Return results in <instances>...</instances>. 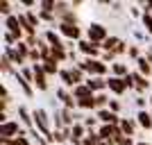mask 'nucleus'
Here are the masks:
<instances>
[{
  "instance_id": "nucleus-1",
  "label": "nucleus",
  "mask_w": 152,
  "mask_h": 145,
  "mask_svg": "<svg viewBox=\"0 0 152 145\" xmlns=\"http://www.w3.org/2000/svg\"><path fill=\"white\" fill-rule=\"evenodd\" d=\"M32 118H34V129H37L45 141L52 143V125H50V116L45 114V109H34L32 111Z\"/></svg>"
},
{
  "instance_id": "nucleus-2",
  "label": "nucleus",
  "mask_w": 152,
  "mask_h": 145,
  "mask_svg": "<svg viewBox=\"0 0 152 145\" xmlns=\"http://www.w3.org/2000/svg\"><path fill=\"white\" fill-rule=\"evenodd\" d=\"M86 39L95 45H102L109 39V32H107V27L100 25V23H91V25L86 27Z\"/></svg>"
},
{
  "instance_id": "nucleus-3",
  "label": "nucleus",
  "mask_w": 152,
  "mask_h": 145,
  "mask_svg": "<svg viewBox=\"0 0 152 145\" xmlns=\"http://www.w3.org/2000/svg\"><path fill=\"white\" fill-rule=\"evenodd\" d=\"M25 127L20 125V120H7L5 125H0V138H16L23 134Z\"/></svg>"
},
{
  "instance_id": "nucleus-4",
  "label": "nucleus",
  "mask_w": 152,
  "mask_h": 145,
  "mask_svg": "<svg viewBox=\"0 0 152 145\" xmlns=\"http://www.w3.org/2000/svg\"><path fill=\"white\" fill-rule=\"evenodd\" d=\"M77 50L82 52L84 57H89V59H100V55H102V48L100 45H95V43H91L89 39H82V41H77Z\"/></svg>"
},
{
  "instance_id": "nucleus-5",
  "label": "nucleus",
  "mask_w": 152,
  "mask_h": 145,
  "mask_svg": "<svg viewBox=\"0 0 152 145\" xmlns=\"http://www.w3.org/2000/svg\"><path fill=\"white\" fill-rule=\"evenodd\" d=\"M57 32L61 34V36H66L70 43H73V41H82V27H80V25H66V23H59Z\"/></svg>"
},
{
  "instance_id": "nucleus-6",
  "label": "nucleus",
  "mask_w": 152,
  "mask_h": 145,
  "mask_svg": "<svg viewBox=\"0 0 152 145\" xmlns=\"http://www.w3.org/2000/svg\"><path fill=\"white\" fill-rule=\"evenodd\" d=\"M107 88H109L114 95H125L127 91H129V88H127V84H125V79H123V77H114V75L107 77Z\"/></svg>"
},
{
  "instance_id": "nucleus-7",
  "label": "nucleus",
  "mask_w": 152,
  "mask_h": 145,
  "mask_svg": "<svg viewBox=\"0 0 152 145\" xmlns=\"http://www.w3.org/2000/svg\"><path fill=\"white\" fill-rule=\"evenodd\" d=\"M95 116H98V120H100V125H121V116L114 114L111 109H98L95 111Z\"/></svg>"
},
{
  "instance_id": "nucleus-8",
  "label": "nucleus",
  "mask_w": 152,
  "mask_h": 145,
  "mask_svg": "<svg viewBox=\"0 0 152 145\" xmlns=\"http://www.w3.org/2000/svg\"><path fill=\"white\" fill-rule=\"evenodd\" d=\"M32 70H34V86L39 91H48V75L41 63H32Z\"/></svg>"
},
{
  "instance_id": "nucleus-9",
  "label": "nucleus",
  "mask_w": 152,
  "mask_h": 145,
  "mask_svg": "<svg viewBox=\"0 0 152 145\" xmlns=\"http://www.w3.org/2000/svg\"><path fill=\"white\" fill-rule=\"evenodd\" d=\"M86 127L84 122H75V125L70 127V145H82V141L86 138Z\"/></svg>"
},
{
  "instance_id": "nucleus-10",
  "label": "nucleus",
  "mask_w": 152,
  "mask_h": 145,
  "mask_svg": "<svg viewBox=\"0 0 152 145\" xmlns=\"http://www.w3.org/2000/svg\"><path fill=\"white\" fill-rule=\"evenodd\" d=\"M55 95H57V100L64 102V107H66V109H70V111H73V109H77V100H75V95L70 93L68 88H64V86L57 88V93H55Z\"/></svg>"
},
{
  "instance_id": "nucleus-11",
  "label": "nucleus",
  "mask_w": 152,
  "mask_h": 145,
  "mask_svg": "<svg viewBox=\"0 0 152 145\" xmlns=\"http://www.w3.org/2000/svg\"><path fill=\"white\" fill-rule=\"evenodd\" d=\"M5 32H12V34H18V36H25L23 30H20V20H18V14H12L5 18Z\"/></svg>"
},
{
  "instance_id": "nucleus-12",
  "label": "nucleus",
  "mask_w": 152,
  "mask_h": 145,
  "mask_svg": "<svg viewBox=\"0 0 152 145\" xmlns=\"http://www.w3.org/2000/svg\"><path fill=\"white\" fill-rule=\"evenodd\" d=\"M86 86H89L93 93H104V88H107V79H104V77L89 75V77H86Z\"/></svg>"
},
{
  "instance_id": "nucleus-13",
  "label": "nucleus",
  "mask_w": 152,
  "mask_h": 145,
  "mask_svg": "<svg viewBox=\"0 0 152 145\" xmlns=\"http://www.w3.org/2000/svg\"><path fill=\"white\" fill-rule=\"evenodd\" d=\"M132 75H134V91H136L139 95H143L148 88H150V79H148V77H143L139 70H136V73H132Z\"/></svg>"
},
{
  "instance_id": "nucleus-14",
  "label": "nucleus",
  "mask_w": 152,
  "mask_h": 145,
  "mask_svg": "<svg viewBox=\"0 0 152 145\" xmlns=\"http://www.w3.org/2000/svg\"><path fill=\"white\" fill-rule=\"evenodd\" d=\"M43 39L48 41V45H50V48H66V43L61 41V34H59L57 30H48V32L43 34Z\"/></svg>"
},
{
  "instance_id": "nucleus-15",
  "label": "nucleus",
  "mask_w": 152,
  "mask_h": 145,
  "mask_svg": "<svg viewBox=\"0 0 152 145\" xmlns=\"http://www.w3.org/2000/svg\"><path fill=\"white\" fill-rule=\"evenodd\" d=\"M16 111H18V120H20V125L25 127V129H34V118H32V114L30 111H27V107H18L16 109Z\"/></svg>"
},
{
  "instance_id": "nucleus-16",
  "label": "nucleus",
  "mask_w": 152,
  "mask_h": 145,
  "mask_svg": "<svg viewBox=\"0 0 152 145\" xmlns=\"http://www.w3.org/2000/svg\"><path fill=\"white\" fill-rule=\"evenodd\" d=\"M109 73V66L102 59H91V75H95V77H104Z\"/></svg>"
},
{
  "instance_id": "nucleus-17",
  "label": "nucleus",
  "mask_w": 152,
  "mask_h": 145,
  "mask_svg": "<svg viewBox=\"0 0 152 145\" xmlns=\"http://www.w3.org/2000/svg\"><path fill=\"white\" fill-rule=\"evenodd\" d=\"M136 125H139L136 120H132V118H123L118 127H121V132L125 134L127 138H132V136H134V132H136Z\"/></svg>"
},
{
  "instance_id": "nucleus-18",
  "label": "nucleus",
  "mask_w": 152,
  "mask_h": 145,
  "mask_svg": "<svg viewBox=\"0 0 152 145\" xmlns=\"http://www.w3.org/2000/svg\"><path fill=\"white\" fill-rule=\"evenodd\" d=\"M136 122H139V127H143V129H152V114L145 111V109H139Z\"/></svg>"
},
{
  "instance_id": "nucleus-19",
  "label": "nucleus",
  "mask_w": 152,
  "mask_h": 145,
  "mask_svg": "<svg viewBox=\"0 0 152 145\" xmlns=\"http://www.w3.org/2000/svg\"><path fill=\"white\" fill-rule=\"evenodd\" d=\"M59 79L64 82V88H68V91L75 88V79H73V70L70 68H61L59 70Z\"/></svg>"
},
{
  "instance_id": "nucleus-20",
  "label": "nucleus",
  "mask_w": 152,
  "mask_h": 145,
  "mask_svg": "<svg viewBox=\"0 0 152 145\" xmlns=\"http://www.w3.org/2000/svg\"><path fill=\"white\" fill-rule=\"evenodd\" d=\"M41 66H43V70H45V75H48V77H55V75H59V70H61V68H59V63L57 61H55V59H43V61H41Z\"/></svg>"
},
{
  "instance_id": "nucleus-21",
  "label": "nucleus",
  "mask_w": 152,
  "mask_h": 145,
  "mask_svg": "<svg viewBox=\"0 0 152 145\" xmlns=\"http://www.w3.org/2000/svg\"><path fill=\"white\" fill-rule=\"evenodd\" d=\"M118 125H100L98 127V138L100 141H111L114 138V132Z\"/></svg>"
},
{
  "instance_id": "nucleus-22",
  "label": "nucleus",
  "mask_w": 152,
  "mask_h": 145,
  "mask_svg": "<svg viewBox=\"0 0 152 145\" xmlns=\"http://www.w3.org/2000/svg\"><path fill=\"white\" fill-rule=\"evenodd\" d=\"M18 20H20V30H23L25 36H37V27L25 18V14H18Z\"/></svg>"
},
{
  "instance_id": "nucleus-23",
  "label": "nucleus",
  "mask_w": 152,
  "mask_h": 145,
  "mask_svg": "<svg viewBox=\"0 0 152 145\" xmlns=\"http://www.w3.org/2000/svg\"><path fill=\"white\" fill-rule=\"evenodd\" d=\"M70 143V127H61V129H55L52 134V143Z\"/></svg>"
},
{
  "instance_id": "nucleus-24",
  "label": "nucleus",
  "mask_w": 152,
  "mask_h": 145,
  "mask_svg": "<svg viewBox=\"0 0 152 145\" xmlns=\"http://www.w3.org/2000/svg\"><path fill=\"white\" fill-rule=\"evenodd\" d=\"M14 79H16V84H18L20 88H23V93L27 95V98H32V95H34V91H32V84L27 82L25 77L20 75V73H16V75H14Z\"/></svg>"
},
{
  "instance_id": "nucleus-25",
  "label": "nucleus",
  "mask_w": 152,
  "mask_h": 145,
  "mask_svg": "<svg viewBox=\"0 0 152 145\" xmlns=\"http://www.w3.org/2000/svg\"><path fill=\"white\" fill-rule=\"evenodd\" d=\"M70 93L75 95V100H82V98H91V95H95L93 91L86 86V84H80V86H75L73 91H70Z\"/></svg>"
},
{
  "instance_id": "nucleus-26",
  "label": "nucleus",
  "mask_w": 152,
  "mask_h": 145,
  "mask_svg": "<svg viewBox=\"0 0 152 145\" xmlns=\"http://www.w3.org/2000/svg\"><path fill=\"white\" fill-rule=\"evenodd\" d=\"M77 109H84V111H93V109H98V104H95V95L77 100Z\"/></svg>"
},
{
  "instance_id": "nucleus-27",
  "label": "nucleus",
  "mask_w": 152,
  "mask_h": 145,
  "mask_svg": "<svg viewBox=\"0 0 152 145\" xmlns=\"http://www.w3.org/2000/svg\"><path fill=\"white\" fill-rule=\"evenodd\" d=\"M111 73H114V77H127L132 70L127 68L123 61H116V63H111Z\"/></svg>"
},
{
  "instance_id": "nucleus-28",
  "label": "nucleus",
  "mask_w": 152,
  "mask_h": 145,
  "mask_svg": "<svg viewBox=\"0 0 152 145\" xmlns=\"http://www.w3.org/2000/svg\"><path fill=\"white\" fill-rule=\"evenodd\" d=\"M50 57L55 59L57 63H61V61H66V59H70V52L66 50V48H52Z\"/></svg>"
},
{
  "instance_id": "nucleus-29",
  "label": "nucleus",
  "mask_w": 152,
  "mask_h": 145,
  "mask_svg": "<svg viewBox=\"0 0 152 145\" xmlns=\"http://www.w3.org/2000/svg\"><path fill=\"white\" fill-rule=\"evenodd\" d=\"M136 68H139V73H141L143 77H150V75H152V63L148 61L145 57H141L139 61H136Z\"/></svg>"
},
{
  "instance_id": "nucleus-30",
  "label": "nucleus",
  "mask_w": 152,
  "mask_h": 145,
  "mask_svg": "<svg viewBox=\"0 0 152 145\" xmlns=\"http://www.w3.org/2000/svg\"><path fill=\"white\" fill-rule=\"evenodd\" d=\"M121 41H123L121 36H109L107 41L100 45V48H102V52H114L116 48H118V43H121Z\"/></svg>"
},
{
  "instance_id": "nucleus-31",
  "label": "nucleus",
  "mask_w": 152,
  "mask_h": 145,
  "mask_svg": "<svg viewBox=\"0 0 152 145\" xmlns=\"http://www.w3.org/2000/svg\"><path fill=\"white\" fill-rule=\"evenodd\" d=\"M0 70H2V73H5V75H16V73H18V70L14 68V63L9 61V59H7L5 55H2V57H0Z\"/></svg>"
},
{
  "instance_id": "nucleus-32",
  "label": "nucleus",
  "mask_w": 152,
  "mask_h": 145,
  "mask_svg": "<svg viewBox=\"0 0 152 145\" xmlns=\"http://www.w3.org/2000/svg\"><path fill=\"white\" fill-rule=\"evenodd\" d=\"M68 12H70V5H68V2L57 0V5H55V16H57V18H61V16H66Z\"/></svg>"
},
{
  "instance_id": "nucleus-33",
  "label": "nucleus",
  "mask_w": 152,
  "mask_h": 145,
  "mask_svg": "<svg viewBox=\"0 0 152 145\" xmlns=\"http://www.w3.org/2000/svg\"><path fill=\"white\" fill-rule=\"evenodd\" d=\"M59 23H66V25H80V18H77V14L70 9L66 16H61V18H59Z\"/></svg>"
},
{
  "instance_id": "nucleus-34",
  "label": "nucleus",
  "mask_w": 152,
  "mask_h": 145,
  "mask_svg": "<svg viewBox=\"0 0 152 145\" xmlns=\"http://www.w3.org/2000/svg\"><path fill=\"white\" fill-rule=\"evenodd\" d=\"M98 122H100V120H98V116H86V118H84V127H86V132H95V127H100L98 125Z\"/></svg>"
},
{
  "instance_id": "nucleus-35",
  "label": "nucleus",
  "mask_w": 152,
  "mask_h": 145,
  "mask_svg": "<svg viewBox=\"0 0 152 145\" xmlns=\"http://www.w3.org/2000/svg\"><path fill=\"white\" fill-rule=\"evenodd\" d=\"M61 120H64V125H66V127H73V125H75V122H73L75 116H73V111L66 109V107H61Z\"/></svg>"
},
{
  "instance_id": "nucleus-36",
  "label": "nucleus",
  "mask_w": 152,
  "mask_h": 145,
  "mask_svg": "<svg viewBox=\"0 0 152 145\" xmlns=\"http://www.w3.org/2000/svg\"><path fill=\"white\" fill-rule=\"evenodd\" d=\"M55 5H57V0H41L39 2V12H52L55 14Z\"/></svg>"
},
{
  "instance_id": "nucleus-37",
  "label": "nucleus",
  "mask_w": 152,
  "mask_h": 145,
  "mask_svg": "<svg viewBox=\"0 0 152 145\" xmlns=\"http://www.w3.org/2000/svg\"><path fill=\"white\" fill-rule=\"evenodd\" d=\"M95 104H98V109L109 107V95L107 93H95Z\"/></svg>"
},
{
  "instance_id": "nucleus-38",
  "label": "nucleus",
  "mask_w": 152,
  "mask_h": 145,
  "mask_svg": "<svg viewBox=\"0 0 152 145\" xmlns=\"http://www.w3.org/2000/svg\"><path fill=\"white\" fill-rule=\"evenodd\" d=\"M18 73L25 77L30 84H34V70H32V66H23V68H18Z\"/></svg>"
},
{
  "instance_id": "nucleus-39",
  "label": "nucleus",
  "mask_w": 152,
  "mask_h": 145,
  "mask_svg": "<svg viewBox=\"0 0 152 145\" xmlns=\"http://www.w3.org/2000/svg\"><path fill=\"white\" fill-rule=\"evenodd\" d=\"M27 61H32V63H41V50H39V48H32V50H30V57H27Z\"/></svg>"
},
{
  "instance_id": "nucleus-40",
  "label": "nucleus",
  "mask_w": 152,
  "mask_h": 145,
  "mask_svg": "<svg viewBox=\"0 0 152 145\" xmlns=\"http://www.w3.org/2000/svg\"><path fill=\"white\" fill-rule=\"evenodd\" d=\"M141 23H143V27L152 34V14H141Z\"/></svg>"
},
{
  "instance_id": "nucleus-41",
  "label": "nucleus",
  "mask_w": 152,
  "mask_h": 145,
  "mask_svg": "<svg viewBox=\"0 0 152 145\" xmlns=\"http://www.w3.org/2000/svg\"><path fill=\"white\" fill-rule=\"evenodd\" d=\"M77 68L82 70V73H89V75H91V59H89V57H84L82 61L77 63Z\"/></svg>"
},
{
  "instance_id": "nucleus-42",
  "label": "nucleus",
  "mask_w": 152,
  "mask_h": 145,
  "mask_svg": "<svg viewBox=\"0 0 152 145\" xmlns=\"http://www.w3.org/2000/svg\"><path fill=\"white\" fill-rule=\"evenodd\" d=\"M25 18L30 20L34 27H39V23H41V18H39V12H37V14H34V12H25Z\"/></svg>"
},
{
  "instance_id": "nucleus-43",
  "label": "nucleus",
  "mask_w": 152,
  "mask_h": 145,
  "mask_svg": "<svg viewBox=\"0 0 152 145\" xmlns=\"http://www.w3.org/2000/svg\"><path fill=\"white\" fill-rule=\"evenodd\" d=\"M127 52H129V57H132V59H136V61H139V59L143 57V55H141V50H139V45H129V50H127Z\"/></svg>"
},
{
  "instance_id": "nucleus-44",
  "label": "nucleus",
  "mask_w": 152,
  "mask_h": 145,
  "mask_svg": "<svg viewBox=\"0 0 152 145\" xmlns=\"http://www.w3.org/2000/svg\"><path fill=\"white\" fill-rule=\"evenodd\" d=\"M39 18H41V20H45V23H52V20L57 18V16H55L52 12H39Z\"/></svg>"
},
{
  "instance_id": "nucleus-45",
  "label": "nucleus",
  "mask_w": 152,
  "mask_h": 145,
  "mask_svg": "<svg viewBox=\"0 0 152 145\" xmlns=\"http://www.w3.org/2000/svg\"><path fill=\"white\" fill-rule=\"evenodd\" d=\"M100 59H102L104 63H116V55H114V52H102Z\"/></svg>"
},
{
  "instance_id": "nucleus-46",
  "label": "nucleus",
  "mask_w": 152,
  "mask_h": 145,
  "mask_svg": "<svg viewBox=\"0 0 152 145\" xmlns=\"http://www.w3.org/2000/svg\"><path fill=\"white\" fill-rule=\"evenodd\" d=\"M0 12L5 14V18H7V16H12V5H9L7 0H2V2H0Z\"/></svg>"
},
{
  "instance_id": "nucleus-47",
  "label": "nucleus",
  "mask_w": 152,
  "mask_h": 145,
  "mask_svg": "<svg viewBox=\"0 0 152 145\" xmlns=\"http://www.w3.org/2000/svg\"><path fill=\"white\" fill-rule=\"evenodd\" d=\"M107 109H111L114 114H118V111H121V102H118V100H109V107Z\"/></svg>"
},
{
  "instance_id": "nucleus-48",
  "label": "nucleus",
  "mask_w": 152,
  "mask_h": 145,
  "mask_svg": "<svg viewBox=\"0 0 152 145\" xmlns=\"http://www.w3.org/2000/svg\"><path fill=\"white\" fill-rule=\"evenodd\" d=\"M143 14H152V0H148V2H143Z\"/></svg>"
},
{
  "instance_id": "nucleus-49",
  "label": "nucleus",
  "mask_w": 152,
  "mask_h": 145,
  "mask_svg": "<svg viewBox=\"0 0 152 145\" xmlns=\"http://www.w3.org/2000/svg\"><path fill=\"white\" fill-rule=\"evenodd\" d=\"M136 104H139V107H145V98H143V95H139V98H136Z\"/></svg>"
},
{
  "instance_id": "nucleus-50",
  "label": "nucleus",
  "mask_w": 152,
  "mask_h": 145,
  "mask_svg": "<svg viewBox=\"0 0 152 145\" xmlns=\"http://www.w3.org/2000/svg\"><path fill=\"white\" fill-rule=\"evenodd\" d=\"M20 2H23V7H27V9L34 7V0H20Z\"/></svg>"
},
{
  "instance_id": "nucleus-51",
  "label": "nucleus",
  "mask_w": 152,
  "mask_h": 145,
  "mask_svg": "<svg viewBox=\"0 0 152 145\" xmlns=\"http://www.w3.org/2000/svg\"><path fill=\"white\" fill-rule=\"evenodd\" d=\"M134 36L139 39V41H143V39H148V36H145V34H143V32H134Z\"/></svg>"
},
{
  "instance_id": "nucleus-52",
  "label": "nucleus",
  "mask_w": 152,
  "mask_h": 145,
  "mask_svg": "<svg viewBox=\"0 0 152 145\" xmlns=\"http://www.w3.org/2000/svg\"><path fill=\"white\" fill-rule=\"evenodd\" d=\"M123 145H136V141H134V138H125V141H123Z\"/></svg>"
},
{
  "instance_id": "nucleus-53",
  "label": "nucleus",
  "mask_w": 152,
  "mask_h": 145,
  "mask_svg": "<svg viewBox=\"0 0 152 145\" xmlns=\"http://www.w3.org/2000/svg\"><path fill=\"white\" fill-rule=\"evenodd\" d=\"M98 145H116L114 141H98Z\"/></svg>"
},
{
  "instance_id": "nucleus-54",
  "label": "nucleus",
  "mask_w": 152,
  "mask_h": 145,
  "mask_svg": "<svg viewBox=\"0 0 152 145\" xmlns=\"http://www.w3.org/2000/svg\"><path fill=\"white\" fill-rule=\"evenodd\" d=\"M145 59H148V61H150V63H152V50H148V55H145Z\"/></svg>"
},
{
  "instance_id": "nucleus-55",
  "label": "nucleus",
  "mask_w": 152,
  "mask_h": 145,
  "mask_svg": "<svg viewBox=\"0 0 152 145\" xmlns=\"http://www.w3.org/2000/svg\"><path fill=\"white\" fill-rule=\"evenodd\" d=\"M136 145H150V143H145V141H136Z\"/></svg>"
},
{
  "instance_id": "nucleus-56",
  "label": "nucleus",
  "mask_w": 152,
  "mask_h": 145,
  "mask_svg": "<svg viewBox=\"0 0 152 145\" xmlns=\"http://www.w3.org/2000/svg\"><path fill=\"white\" fill-rule=\"evenodd\" d=\"M150 104H152V93H150Z\"/></svg>"
}]
</instances>
